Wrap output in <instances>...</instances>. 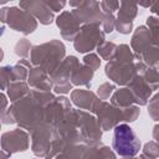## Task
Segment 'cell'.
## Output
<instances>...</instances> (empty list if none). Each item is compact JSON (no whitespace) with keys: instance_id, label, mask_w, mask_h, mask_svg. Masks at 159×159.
Listing matches in <instances>:
<instances>
[{"instance_id":"obj_1","label":"cell","mask_w":159,"mask_h":159,"mask_svg":"<svg viewBox=\"0 0 159 159\" xmlns=\"http://www.w3.org/2000/svg\"><path fill=\"white\" fill-rule=\"evenodd\" d=\"M55 98L51 91L30 89L26 96L11 103L16 124L30 132L37 124L43 122L45 108Z\"/></svg>"},{"instance_id":"obj_2","label":"cell","mask_w":159,"mask_h":159,"mask_svg":"<svg viewBox=\"0 0 159 159\" xmlns=\"http://www.w3.org/2000/svg\"><path fill=\"white\" fill-rule=\"evenodd\" d=\"M103 132L113 129L119 123H133L140 114L139 106L132 104L128 107H117L107 101L99 99L92 112Z\"/></svg>"},{"instance_id":"obj_3","label":"cell","mask_w":159,"mask_h":159,"mask_svg":"<svg viewBox=\"0 0 159 159\" xmlns=\"http://www.w3.org/2000/svg\"><path fill=\"white\" fill-rule=\"evenodd\" d=\"M82 142L77 125L75 108H71L63 118L53 127V138L51 150L47 158H56L66 147Z\"/></svg>"},{"instance_id":"obj_4","label":"cell","mask_w":159,"mask_h":159,"mask_svg":"<svg viewBox=\"0 0 159 159\" xmlns=\"http://www.w3.org/2000/svg\"><path fill=\"white\" fill-rule=\"evenodd\" d=\"M65 56L66 47L63 42L53 39L47 42L32 46L29 60L32 66L42 67L51 76V73L58 67L61 61L65 58Z\"/></svg>"},{"instance_id":"obj_5","label":"cell","mask_w":159,"mask_h":159,"mask_svg":"<svg viewBox=\"0 0 159 159\" xmlns=\"http://www.w3.org/2000/svg\"><path fill=\"white\" fill-rule=\"evenodd\" d=\"M130 50L135 60L143 61L148 66L158 67L159 65V46L145 25L138 26L133 31L130 39Z\"/></svg>"},{"instance_id":"obj_6","label":"cell","mask_w":159,"mask_h":159,"mask_svg":"<svg viewBox=\"0 0 159 159\" xmlns=\"http://www.w3.org/2000/svg\"><path fill=\"white\" fill-rule=\"evenodd\" d=\"M158 0H119V9L116 12L114 30L122 35H128L133 31V21L138 15V6L149 7L153 14H157Z\"/></svg>"},{"instance_id":"obj_7","label":"cell","mask_w":159,"mask_h":159,"mask_svg":"<svg viewBox=\"0 0 159 159\" xmlns=\"http://www.w3.org/2000/svg\"><path fill=\"white\" fill-rule=\"evenodd\" d=\"M112 149L122 158L135 157L140 150V139L128 123H119L113 128Z\"/></svg>"},{"instance_id":"obj_8","label":"cell","mask_w":159,"mask_h":159,"mask_svg":"<svg viewBox=\"0 0 159 159\" xmlns=\"http://www.w3.org/2000/svg\"><path fill=\"white\" fill-rule=\"evenodd\" d=\"M0 22L24 35H30L37 29V20L20 6H5L0 9Z\"/></svg>"},{"instance_id":"obj_9","label":"cell","mask_w":159,"mask_h":159,"mask_svg":"<svg viewBox=\"0 0 159 159\" xmlns=\"http://www.w3.org/2000/svg\"><path fill=\"white\" fill-rule=\"evenodd\" d=\"M106 40L101 25L97 24H83L80 27L78 34L73 39V47L80 53H87L97 48L99 43Z\"/></svg>"},{"instance_id":"obj_10","label":"cell","mask_w":159,"mask_h":159,"mask_svg":"<svg viewBox=\"0 0 159 159\" xmlns=\"http://www.w3.org/2000/svg\"><path fill=\"white\" fill-rule=\"evenodd\" d=\"M56 158H80V159H88V158H116V153L112 148L104 145L102 142L97 145H88L83 142L72 144L66 147Z\"/></svg>"},{"instance_id":"obj_11","label":"cell","mask_w":159,"mask_h":159,"mask_svg":"<svg viewBox=\"0 0 159 159\" xmlns=\"http://www.w3.org/2000/svg\"><path fill=\"white\" fill-rule=\"evenodd\" d=\"M75 112H76L77 125L80 129L82 142L88 145L99 144L101 139H102L103 130L101 129V125H99L96 116L88 111H83L80 108L75 109Z\"/></svg>"},{"instance_id":"obj_12","label":"cell","mask_w":159,"mask_h":159,"mask_svg":"<svg viewBox=\"0 0 159 159\" xmlns=\"http://www.w3.org/2000/svg\"><path fill=\"white\" fill-rule=\"evenodd\" d=\"M80 63V60L76 56H65L58 67L51 73V83L52 91L56 94H66L73 89V84L70 81V75L73 68Z\"/></svg>"},{"instance_id":"obj_13","label":"cell","mask_w":159,"mask_h":159,"mask_svg":"<svg viewBox=\"0 0 159 159\" xmlns=\"http://www.w3.org/2000/svg\"><path fill=\"white\" fill-rule=\"evenodd\" d=\"M134 62L135 60L129 61L112 57L109 61H107V65L104 67L106 76L118 86H127L137 75Z\"/></svg>"},{"instance_id":"obj_14","label":"cell","mask_w":159,"mask_h":159,"mask_svg":"<svg viewBox=\"0 0 159 159\" xmlns=\"http://www.w3.org/2000/svg\"><path fill=\"white\" fill-rule=\"evenodd\" d=\"M53 138V127L48 123H40L34 129L30 130L31 150L36 157L47 158Z\"/></svg>"},{"instance_id":"obj_15","label":"cell","mask_w":159,"mask_h":159,"mask_svg":"<svg viewBox=\"0 0 159 159\" xmlns=\"http://www.w3.org/2000/svg\"><path fill=\"white\" fill-rule=\"evenodd\" d=\"M0 147L9 155L25 152L30 147V134L27 130L22 128H16L12 130H7L0 137Z\"/></svg>"},{"instance_id":"obj_16","label":"cell","mask_w":159,"mask_h":159,"mask_svg":"<svg viewBox=\"0 0 159 159\" xmlns=\"http://www.w3.org/2000/svg\"><path fill=\"white\" fill-rule=\"evenodd\" d=\"M19 6L29 11L40 24L47 26L55 21V14L47 6L45 0H19Z\"/></svg>"},{"instance_id":"obj_17","label":"cell","mask_w":159,"mask_h":159,"mask_svg":"<svg viewBox=\"0 0 159 159\" xmlns=\"http://www.w3.org/2000/svg\"><path fill=\"white\" fill-rule=\"evenodd\" d=\"M71 12L81 25L83 24L101 25L102 11H101L99 2L97 0H86L83 4L75 7Z\"/></svg>"},{"instance_id":"obj_18","label":"cell","mask_w":159,"mask_h":159,"mask_svg":"<svg viewBox=\"0 0 159 159\" xmlns=\"http://www.w3.org/2000/svg\"><path fill=\"white\" fill-rule=\"evenodd\" d=\"M55 21L57 27L60 29L62 39L67 41H73L81 27V24L77 21L73 14L71 11H62L57 17H55Z\"/></svg>"},{"instance_id":"obj_19","label":"cell","mask_w":159,"mask_h":159,"mask_svg":"<svg viewBox=\"0 0 159 159\" xmlns=\"http://www.w3.org/2000/svg\"><path fill=\"white\" fill-rule=\"evenodd\" d=\"M127 87L132 92V94L134 97V103L137 106H145L148 103L149 98L153 96V89L148 86V83L138 73L127 84Z\"/></svg>"},{"instance_id":"obj_20","label":"cell","mask_w":159,"mask_h":159,"mask_svg":"<svg viewBox=\"0 0 159 159\" xmlns=\"http://www.w3.org/2000/svg\"><path fill=\"white\" fill-rule=\"evenodd\" d=\"M26 80L30 88L40 89V91H51L52 88L50 75L47 73L46 70H43L40 66H32L29 70Z\"/></svg>"},{"instance_id":"obj_21","label":"cell","mask_w":159,"mask_h":159,"mask_svg":"<svg viewBox=\"0 0 159 159\" xmlns=\"http://www.w3.org/2000/svg\"><path fill=\"white\" fill-rule=\"evenodd\" d=\"M71 103L75 104L77 108L83 109V111H88V112H93L97 102L99 101V98L97 97V94L89 89H72L71 91Z\"/></svg>"},{"instance_id":"obj_22","label":"cell","mask_w":159,"mask_h":159,"mask_svg":"<svg viewBox=\"0 0 159 159\" xmlns=\"http://www.w3.org/2000/svg\"><path fill=\"white\" fill-rule=\"evenodd\" d=\"M94 77V71L91 70L88 66H86L84 63H78L73 71L70 75V81L73 86L77 87H91L92 80Z\"/></svg>"},{"instance_id":"obj_23","label":"cell","mask_w":159,"mask_h":159,"mask_svg":"<svg viewBox=\"0 0 159 159\" xmlns=\"http://www.w3.org/2000/svg\"><path fill=\"white\" fill-rule=\"evenodd\" d=\"M135 70L139 76H142V78L148 83V86L153 89V92H155L158 89V84H159V73H158V67H153V66H148L145 65L143 61L140 60H135Z\"/></svg>"},{"instance_id":"obj_24","label":"cell","mask_w":159,"mask_h":159,"mask_svg":"<svg viewBox=\"0 0 159 159\" xmlns=\"http://www.w3.org/2000/svg\"><path fill=\"white\" fill-rule=\"evenodd\" d=\"M109 103H112L113 106L120 107V108L135 104L134 103V97H133L132 92L129 91V88L127 86H123L119 89H114L113 93L109 97Z\"/></svg>"},{"instance_id":"obj_25","label":"cell","mask_w":159,"mask_h":159,"mask_svg":"<svg viewBox=\"0 0 159 159\" xmlns=\"http://www.w3.org/2000/svg\"><path fill=\"white\" fill-rule=\"evenodd\" d=\"M29 91H30V86L25 81H12L9 83V86L6 88L7 97L10 98L11 103L16 102L17 99L26 96L29 93Z\"/></svg>"},{"instance_id":"obj_26","label":"cell","mask_w":159,"mask_h":159,"mask_svg":"<svg viewBox=\"0 0 159 159\" xmlns=\"http://www.w3.org/2000/svg\"><path fill=\"white\" fill-rule=\"evenodd\" d=\"M32 67L29 58H21L16 65L11 66V76L12 81H25L27 78L29 70Z\"/></svg>"},{"instance_id":"obj_27","label":"cell","mask_w":159,"mask_h":159,"mask_svg":"<svg viewBox=\"0 0 159 159\" xmlns=\"http://www.w3.org/2000/svg\"><path fill=\"white\" fill-rule=\"evenodd\" d=\"M116 47L117 45L113 42V41H107L104 40L102 43H99L97 46V52H98V56L102 58V60H106V61H109L113 55H114V51H116Z\"/></svg>"},{"instance_id":"obj_28","label":"cell","mask_w":159,"mask_h":159,"mask_svg":"<svg viewBox=\"0 0 159 159\" xmlns=\"http://www.w3.org/2000/svg\"><path fill=\"white\" fill-rule=\"evenodd\" d=\"M32 46L34 45L30 42V40H27V39L24 37V39H20L16 42V45L14 47V52H15V55H17L21 58H29Z\"/></svg>"},{"instance_id":"obj_29","label":"cell","mask_w":159,"mask_h":159,"mask_svg":"<svg viewBox=\"0 0 159 159\" xmlns=\"http://www.w3.org/2000/svg\"><path fill=\"white\" fill-rule=\"evenodd\" d=\"M142 158H149V159H157L159 157V145L157 140H150L144 144L143 152L140 154Z\"/></svg>"},{"instance_id":"obj_30","label":"cell","mask_w":159,"mask_h":159,"mask_svg":"<svg viewBox=\"0 0 159 159\" xmlns=\"http://www.w3.org/2000/svg\"><path fill=\"white\" fill-rule=\"evenodd\" d=\"M99 6L102 14L116 15L117 10L119 9V0H101Z\"/></svg>"},{"instance_id":"obj_31","label":"cell","mask_w":159,"mask_h":159,"mask_svg":"<svg viewBox=\"0 0 159 159\" xmlns=\"http://www.w3.org/2000/svg\"><path fill=\"white\" fill-rule=\"evenodd\" d=\"M10 82H12L11 66L7 65V66H2V67H0V91L6 89Z\"/></svg>"},{"instance_id":"obj_32","label":"cell","mask_w":159,"mask_h":159,"mask_svg":"<svg viewBox=\"0 0 159 159\" xmlns=\"http://www.w3.org/2000/svg\"><path fill=\"white\" fill-rule=\"evenodd\" d=\"M114 89H116V86H114L113 83L104 82V83H102V84L97 88L96 94H97V97H98L99 99L106 101V99H108V98L111 97V94L113 93Z\"/></svg>"},{"instance_id":"obj_33","label":"cell","mask_w":159,"mask_h":159,"mask_svg":"<svg viewBox=\"0 0 159 159\" xmlns=\"http://www.w3.org/2000/svg\"><path fill=\"white\" fill-rule=\"evenodd\" d=\"M86 66H88L91 70H93L94 72L99 68L101 66V57L97 55V53H93V52H88L87 55H84L83 57V62Z\"/></svg>"},{"instance_id":"obj_34","label":"cell","mask_w":159,"mask_h":159,"mask_svg":"<svg viewBox=\"0 0 159 159\" xmlns=\"http://www.w3.org/2000/svg\"><path fill=\"white\" fill-rule=\"evenodd\" d=\"M114 21H116V15H107L102 14L101 19V27L104 34H111L114 30Z\"/></svg>"},{"instance_id":"obj_35","label":"cell","mask_w":159,"mask_h":159,"mask_svg":"<svg viewBox=\"0 0 159 159\" xmlns=\"http://www.w3.org/2000/svg\"><path fill=\"white\" fill-rule=\"evenodd\" d=\"M158 94L155 93V94H153L150 98H149V104H148V113H149V116L152 117V119L153 120H158L159 119V106H158Z\"/></svg>"},{"instance_id":"obj_36","label":"cell","mask_w":159,"mask_h":159,"mask_svg":"<svg viewBox=\"0 0 159 159\" xmlns=\"http://www.w3.org/2000/svg\"><path fill=\"white\" fill-rule=\"evenodd\" d=\"M147 27L149 29L153 39L155 41H158V37H159L158 36V32H159V21H158V19L155 16H149L147 19Z\"/></svg>"},{"instance_id":"obj_37","label":"cell","mask_w":159,"mask_h":159,"mask_svg":"<svg viewBox=\"0 0 159 159\" xmlns=\"http://www.w3.org/2000/svg\"><path fill=\"white\" fill-rule=\"evenodd\" d=\"M0 122L4 123V124H16L11 106L7 107L2 113H0Z\"/></svg>"},{"instance_id":"obj_38","label":"cell","mask_w":159,"mask_h":159,"mask_svg":"<svg viewBox=\"0 0 159 159\" xmlns=\"http://www.w3.org/2000/svg\"><path fill=\"white\" fill-rule=\"evenodd\" d=\"M45 2L53 12H60L66 5V0H45Z\"/></svg>"},{"instance_id":"obj_39","label":"cell","mask_w":159,"mask_h":159,"mask_svg":"<svg viewBox=\"0 0 159 159\" xmlns=\"http://www.w3.org/2000/svg\"><path fill=\"white\" fill-rule=\"evenodd\" d=\"M9 106V99L7 97L2 93V91H0V113H2Z\"/></svg>"},{"instance_id":"obj_40","label":"cell","mask_w":159,"mask_h":159,"mask_svg":"<svg viewBox=\"0 0 159 159\" xmlns=\"http://www.w3.org/2000/svg\"><path fill=\"white\" fill-rule=\"evenodd\" d=\"M86 0H68V2H70V6L71 7H77V6H80L81 4H83Z\"/></svg>"},{"instance_id":"obj_41","label":"cell","mask_w":159,"mask_h":159,"mask_svg":"<svg viewBox=\"0 0 159 159\" xmlns=\"http://www.w3.org/2000/svg\"><path fill=\"white\" fill-rule=\"evenodd\" d=\"M153 139L158 142V125L154 127V132H153Z\"/></svg>"},{"instance_id":"obj_42","label":"cell","mask_w":159,"mask_h":159,"mask_svg":"<svg viewBox=\"0 0 159 159\" xmlns=\"http://www.w3.org/2000/svg\"><path fill=\"white\" fill-rule=\"evenodd\" d=\"M10 155L6 153V152H4L2 149H1V147H0V158H9Z\"/></svg>"},{"instance_id":"obj_43","label":"cell","mask_w":159,"mask_h":159,"mask_svg":"<svg viewBox=\"0 0 159 159\" xmlns=\"http://www.w3.org/2000/svg\"><path fill=\"white\" fill-rule=\"evenodd\" d=\"M4 60V51H2V48H1V46H0V62Z\"/></svg>"},{"instance_id":"obj_44","label":"cell","mask_w":159,"mask_h":159,"mask_svg":"<svg viewBox=\"0 0 159 159\" xmlns=\"http://www.w3.org/2000/svg\"><path fill=\"white\" fill-rule=\"evenodd\" d=\"M4 31H5V27L4 26H0V36L4 35Z\"/></svg>"},{"instance_id":"obj_45","label":"cell","mask_w":159,"mask_h":159,"mask_svg":"<svg viewBox=\"0 0 159 159\" xmlns=\"http://www.w3.org/2000/svg\"><path fill=\"white\" fill-rule=\"evenodd\" d=\"M7 1H12V0H0V5H4V4H6Z\"/></svg>"},{"instance_id":"obj_46","label":"cell","mask_w":159,"mask_h":159,"mask_svg":"<svg viewBox=\"0 0 159 159\" xmlns=\"http://www.w3.org/2000/svg\"><path fill=\"white\" fill-rule=\"evenodd\" d=\"M0 129H1V122H0Z\"/></svg>"}]
</instances>
